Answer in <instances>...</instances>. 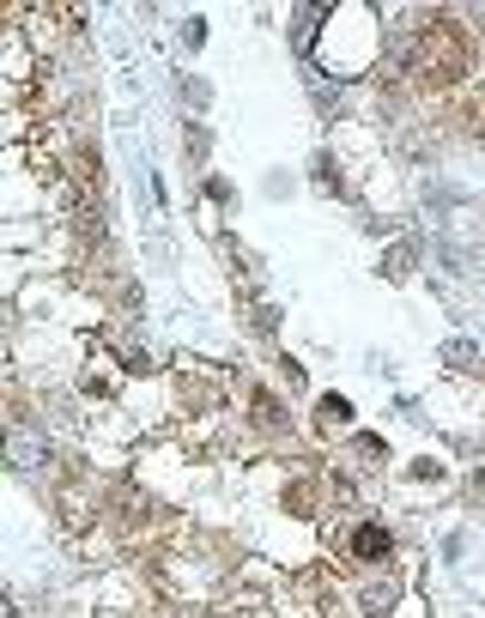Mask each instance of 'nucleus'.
<instances>
[{
	"label": "nucleus",
	"mask_w": 485,
	"mask_h": 618,
	"mask_svg": "<svg viewBox=\"0 0 485 618\" xmlns=\"http://www.w3.org/2000/svg\"><path fill=\"white\" fill-rule=\"evenodd\" d=\"M279 504H286L291 515H322V480H310V473H298V480L286 485V497H279Z\"/></svg>",
	"instance_id": "nucleus-5"
},
{
	"label": "nucleus",
	"mask_w": 485,
	"mask_h": 618,
	"mask_svg": "<svg viewBox=\"0 0 485 618\" xmlns=\"http://www.w3.org/2000/svg\"><path fill=\"white\" fill-rule=\"evenodd\" d=\"M219 406V382L213 377H195V370H183V377H176V412H213Z\"/></svg>",
	"instance_id": "nucleus-2"
},
{
	"label": "nucleus",
	"mask_w": 485,
	"mask_h": 618,
	"mask_svg": "<svg viewBox=\"0 0 485 618\" xmlns=\"http://www.w3.org/2000/svg\"><path fill=\"white\" fill-rule=\"evenodd\" d=\"M347 552H352V558H359V564H382V558H389V552H394V534H389V527H382V522H364L359 534L347 539Z\"/></svg>",
	"instance_id": "nucleus-3"
},
{
	"label": "nucleus",
	"mask_w": 485,
	"mask_h": 618,
	"mask_svg": "<svg viewBox=\"0 0 485 618\" xmlns=\"http://www.w3.org/2000/svg\"><path fill=\"white\" fill-rule=\"evenodd\" d=\"M406 68H413V85L425 97L455 92V85L474 73V37H467V24L462 19L419 24V43H413V55H406Z\"/></svg>",
	"instance_id": "nucleus-1"
},
{
	"label": "nucleus",
	"mask_w": 485,
	"mask_h": 618,
	"mask_svg": "<svg viewBox=\"0 0 485 618\" xmlns=\"http://www.w3.org/2000/svg\"><path fill=\"white\" fill-rule=\"evenodd\" d=\"M249 424H255V431H267V436H286V431H291V412L279 406L267 389H255V394H249Z\"/></svg>",
	"instance_id": "nucleus-4"
},
{
	"label": "nucleus",
	"mask_w": 485,
	"mask_h": 618,
	"mask_svg": "<svg viewBox=\"0 0 485 618\" xmlns=\"http://www.w3.org/2000/svg\"><path fill=\"white\" fill-rule=\"evenodd\" d=\"M188 158H207V127H188Z\"/></svg>",
	"instance_id": "nucleus-6"
}]
</instances>
